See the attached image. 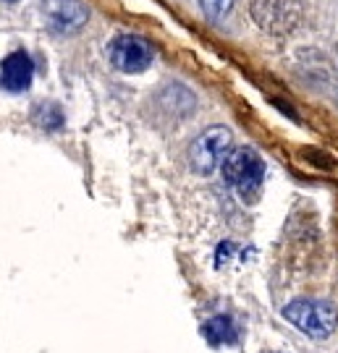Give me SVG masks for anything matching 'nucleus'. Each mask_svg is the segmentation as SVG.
<instances>
[{
	"mask_svg": "<svg viewBox=\"0 0 338 353\" xmlns=\"http://www.w3.org/2000/svg\"><path fill=\"white\" fill-rule=\"evenodd\" d=\"M223 178L241 196V202L252 204L263 189L265 160L260 157V152H254L252 147H236L228 152V157L223 160Z\"/></svg>",
	"mask_w": 338,
	"mask_h": 353,
	"instance_id": "obj_1",
	"label": "nucleus"
},
{
	"mask_svg": "<svg viewBox=\"0 0 338 353\" xmlns=\"http://www.w3.org/2000/svg\"><path fill=\"white\" fill-rule=\"evenodd\" d=\"M283 316L312 341H328L338 327V312L323 299H297L283 309Z\"/></svg>",
	"mask_w": 338,
	"mask_h": 353,
	"instance_id": "obj_2",
	"label": "nucleus"
},
{
	"mask_svg": "<svg viewBox=\"0 0 338 353\" xmlns=\"http://www.w3.org/2000/svg\"><path fill=\"white\" fill-rule=\"evenodd\" d=\"M231 152V131L225 126H213L207 131H202L197 139L189 147V165L194 173L200 176H210L218 165H223V160Z\"/></svg>",
	"mask_w": 338,
	"mask_h": 353,
	"instance_id": "obj_3",
	"label": "nucleus"
},
{
	"mask_svg": "<svg viewBox=\"0 0 338 353\" xmlns=\"http://www.w3.org/2000/svg\"><path fill=\"white\" fill-rule=\"evenodd\" d=\"M152 45L144 37L121 34L111 42V63L124 74H142L152 63Z\"/></svg>",
	"mask_w": 338,
	"mask_h": 353,
	"instance_id": "obj_4",
	"label": "nucleus"
},
{
	"mask_svg": "<svg viewBox=\"0 0 338 353\" xmlns=\"http://www.w3.org/2000/svg\"><path fill=\"white\" fill-rule=\"evenodd\" d=\"M42 16L50 24L53 32H61V34L68 32L71 34V32H79L87 24L89 11L82 0H45L42 3Z\"/></svg>",
	"mask_w": 338,
	"mask_h": 353,
	"instance_id": "obj_5",
	"label": "nucleus"
},
{
	"mask_svg": "<svg viewBox=\"0 0 338 353\" xmlns=\"http://www.w3.org/2000/svg\"><path fill=\"white\" fill-rule=\"evenodd\" d=\"M35 79V61L24 50H16L3 58L0 63V87L6 92H24Z\"/></svg>",
	"mask_w": 338,
	"mask_h": 353,
	"instance_id": "obj_6",
	"label": "nucleus"
},
{
	"mask_svg": "<svg viewBox=\"0 0 338 353\" xmlns=\"http://www.w3.org/2000/svg\"><path fill=\"white\" fill-rule=\"evenodd\" d=\"M202 335L210 345H231L236 343V325L228 314L213 316L202 325Z\"/></svg>",
	"mask_w": 338,
	"mask_h": 353,
	"instance_id": "obj_7",
	"label": "nucleus"
},
{
	"mask_svg": "<svg viewBox=\"0 0 338 353\" xmlns=\"http://www.w3.org/2000/svg\"><path fill=\"white\" fill-rule=\"evenodd\" d=\"M35 121H37L42 128L48 131H55V128L63 126V113L55 102H39L35 108Z\"/></svg>",
	"mask_w": 338,
	"mask_h": 353,
	"instance_id": "obj_8",
	"label": "nucleus"
},
{
	"mask_svg": "<svg viewBox=\"0 0 338 353\" xmlns=\"http://www.w3.org/2000/svg\"><path fill=\"white\" fill-rule=\"evenodd\" d=\"M231 3L234 0H200V6L205 8V13L210 16V19H223L228 8H231Z\"/></svg>",
	"mask_w": 338,
	"mask_h": 353,
	"instance_id": "obj_9",
	"label": "nucleus"
}]
</instances>
